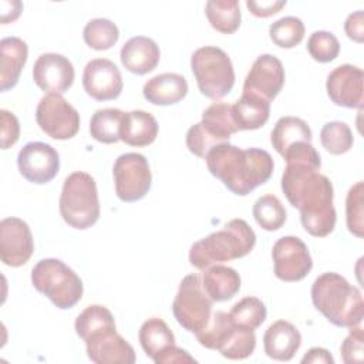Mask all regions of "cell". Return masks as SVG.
Returning a JSON list of instances; mask_svg holds the SVG:
<instances>
[{"instance_id": "11", "label": "cell", "mask_w": 364, "mask_h": 364, "mask_svg": "<svg viewBox=\"0 0 364 364\" xmlns=\"http://www.w3.org/2000/svg\"><path fill=\"white\" fill-rule=\"evenodd\" d=\"M274 274L279 280L293 283L303 280L313 267L306 243L297 236H283L272 249Z\"/></svg>"}, {"instance_id": "2", "label": "cell", "mask_w": 364, "mask_h": 364, "mask_svg": "<svg viewBox=\"0 0 364 364\" xmlns=\"http://www.w3.org/2000/svg\"><path fill=\"white\" fill-rule=\"evenodd\" d=\"M205 161L208 171L237 196H246L266 183L274 169L273 158L267 151L242 149L229 142L213 146Z\"/></svg>"}, {"instance_id": "19", "label": "cell", "mask_w": 364, "mask_h": 364, "mask_svg": "<svg viewBox=\"0 0 364 364\" xmlns=\"http://www.w3.org/2000/svg\"><path fill=\"white\" fill-rule=\"evenodd\" d=\"M301 346V334L294 324L286 320L272 323L263 334V348L269 358L290 361Z\"/></svg>"}, {"instance_id": "3", "label": "cell", "mask_w": 364, "mask_h": 364, "mask_svg": "<svg viewBox=\"0 0 364 364\" xmlns=\"http://www.w3.org/2000/svg\"><path fill=\"white\" fill-rule=\"evenodd\" d=\"M313 306L334 326H360L364 317L361 291L338 273L320 274L311 286Z\"/></svg>"}, {"instance_id": "37", "label": "cell", "mask_w": 364, "mask_h": 364, "mask_svg": "<svg viewBox=\"0 0 364 364\" xmlns=\"http://www.w3.org/2000/svg\"><path fill=\"white\" fill-rule=\"evenodd\" d=\"M320 142L328 154L343 155L353 148L354 136L346 122L330 121L320 131Z\"/></svg>"}, {"instance_id": "29", "label": "cell", "mask_w": 364, "mask_h": 364, "mask_svg": "<svg viewBox=\"0 0 364 364\" xmlns=\"http://www.w3.org/2000/svg\"><path fill=\"white\" fill-rule=\"evenodd\" d=\"M74 328L77 336L85 341L98 333L115 330V320L105 306L91 304L77 316Z\"/></svg>"}, {"instance_id": "24", "label": "cell", "mask_w": 364, "mask_h": 364, "mask_svg": "<svg viewBox=\"0 0 364 364\" xmlns=\"http://www.w3.org/2000/svg\"><path fill=\"white\" fill-rule=\"evenodd\" d=\"M240 274L223 264H212L203 269L202 286L209 299L215 301H226L235 297L240 290Z\"/></svg>"}, {"instance_id": "21", "label": "cell", "mask_w": 364, "mask_h": 364, "mask_svg": "<svg viewBox=\"0 0 364 364\" xmlns=\"http://www.w3.org/2000/svg\"><path fill=\"white\" fill-rule=\"evenodd\" d=\"M144 98L154 105H173L188 94V81L176 73H162L149 78L142 87Z\"/></svg>"}, {"instance_id": "27", "label": "cell", "mask_w": 364, "mask_h": 364, "mask_svg": "<svg viewBox=\"0 0 364 364\" xmlns=\"http://www.w3.org/2000/svg\"><path fill=\"white\" fill-rule=\"evenodd\" d=\"M138 340L145 354L155 361L162 353L175 344V336L168 324L159 317L145 320L139 328Z\"/></svg>"}, {"instance_id": "18", "label": "cell", "mask_w": 364, "mask_h": 364, "mask_svg": "<svg viewBox=\"0 0 364 364\" xmlns=\"http://www.w3.org/2000/svg\"><path fill=\"white\" fill-rule=\"evenodd\" d=\"M88 358L95 364H134L136 360L132 346L117 333L108 330L85 340Z\"/></svg>"}, {"instance_id": "28", "label": "cell", "mask_w": 364, "mask_h": 364, "mask_svg": "<svg viewBox=\"0 0 364 364\" xmlns=\"http://www.w3.org/2000/svg\"><path fill=\"white\" fill-rule=\"evenodd\" d=\"M205 14L216 31L233 34L242 21L240 6L236 0H209L205 4Z\"/></svg>"}, {"instance_id": "34", "label": "cell", "mask_w": 364, "mask_h": 364, "mask_svg": "<svg viewBox=\"0 0 364 364\" xmlns=\"http://www.w3.org/2000/svg\"><path fill=\"white\" fill-rule=\"evenodd\" d=\"M82 38L85 44L97 51H105L114 47L119 38V30L115 23L108 18H92L90 20L84 30Z\"/></svg>"}, {"instance_id": "15", "label": "cell", "mask_w": 364, "mask_h": 364, "mask_svg": "<svg viewBox=\"0 0 364 364\" xmlns=\"http://www.w3.org/2000/svg\"><path fill=\"white\" fill-rule=\"evenodd\" d=\"M82 87L97 101L117 100L124 88L119 68L108 58H94L82 71Z\"/></svg>"}, {"instance_id": "12", "label": "cell", "mask_w": 364, "mask_h": 364, "mask_svg": "<svg viewBox=\"0 0 364 364\" xmlns=\"http://www.w3.org/2000/svg\"><path fill=\"white\" fill-rule=\"evenodd\" d=\"M17 166L21 176L36 185L51 182L60 169L58 152L46 142H28L17 155Z\"/></svg>"}, {"instance_id": "41", "label": "cell", "mask_w": 364, "mask_h": 364, "mask_svg": "<svg viewBox=\"0 0 364 364\" xmlns=\"http://www.w3.org/2000/svg\"><path fill=\"white\" fill-rule=\"evenodd\" d=\"M222 142L215 138L203 125L202 122H198L195 125H192L188 132H186V146L189 149V152H192L193 155L203 158L208 155V152L216 146L220 145Z\"/></svg>"}, {"instance_id": "8", "label": "cell", "mask_w": 364, "mask_h": 364, "mask_svg": "<svg viewBox=\"0 0 364 364\" xmlns=\"http://www.w3.org/2000/svg\"><path fill=\"white\" fill-rule=\"evenodd\" d=\"M212 304L213 301L203 290L199 274L193 273L181 280L172 301V313L179 326L196 334L208 324L212 316Z\"/></svg>"}, {"instance_id": "35", "label": "cell", "mask_w": 364, "mask_h": 364, "mask_svg": "<svg viewBox=\"0 0 364 364\" xmlns=\"http://www.w3.org/2000/svg\"><path fill=\"white\" fill-rule=\"evenodd\" d=\"M229 316L237 327L256 330L266 320L267 310L260 299L247 296L233 304V307L229 311Z\"/></svg>"}, {"instance_id": "5", "label": "cell", "mask_w": 364, "mask_h": 364, "mask_svg": "<svg viewBox=\"0 0 364 364\" xmlns=\"http://www.w3.org/2000/svg\"><path fill=\"white\" fill-rule=\"evenodd\" d=\"M63 220L78 230L94 226L100 218V199L95 179L82 171L70 173L63 183L60 200Z\"/></svg>"}, {"instance_id": "14", "label": "cell", "mask_w": 364, "mask_h": 364, "mask_svg": "<svg viewBox=\"0 0 364 364\" xmlns=\"http://www.w3.org/2000/svg\"><path fill=\"white\" fill-rule=\"evenodd\" d=\"M284 68L282 61L272 54L259 55L243 82V92H250L272 102L284 85Z\"/></svg>"}, {"instance_id": "25", "label": "cell", "mask_w": 364, "mask_h": 364, "mask_svg": "<svg viewBox=\"0 0 364 364\" xmlns=\"http://www.w3.org/2000/svg\"><path fill=\"white\" fill-rule=\"evenodd\" d=\"M232 115L239 131L259 129L270 117V102L259 95L243 92L232 105Z\"/></svg>"}, {"instance_id": "9", "label": "cell", "mask_w": 364, "mask_h": 364, "mask_svg": "<svg viewBox=\"0 0 364 364\" xmlns=\"http://www.w3.org/2000/svg\"><path fill=\"white\" fill-rule=\"evenodd\" d=\"M115 195L122 202H136L151 189L152 175L148 159L138 152L119 155L112 166Z\"/></svg>"}, {"instance_id": "16", "label": "cell", "mask_w": 364, "mask_h": 364, "mask_svg": "<svg viewBox=\"0 0 364 364\" xmlns=\"http://www.w3.org/2000/svg\"><path fill=\"white\" fill-rule=\"evenodd\" d=\"M364 73L353 64L336 67L326 81V91L331 102L346 108H363Z\"/></svg>"}, {"instance_id": "17", "label": "cell", "mask_w": 364, "mask_h": 364, "mask_svg": "<svg viewBox=\"0 0 364 364\" xmlns=\"http://www.w3.org/2000/svg\"><path fill=\"white\" fill-rule=\"evenodd\" d=\"M73 63L63 54L44 53L33 67V80L38 88L48 94H63L74 82Z\"/></svg>"}, {"instance_id": "1", "label": "cell", "mask_w": 364, "mask_h": 364, "mask_svg": "<svg viewBox=\"0 0 364 364\" xmlns=\"http://www.w3.org/2000/svg\"><path fill=\"white\" fill-rule=\"evenodd\" d=\"M283 159L282 191L293 208L300 210L304 230L314 237L328 236L337 220L333 206L334 189L331 181L320 173L321 158L311 142L290 149Z\"/></svg>"}, {"instance_id": "48", "label": "cell", "mask_w": 364, "mask_h": 364, "mask_svg": "<svg viewBox=\"0 0 364 364\" xmlns=\"http://www.w3.org/2000/svg\"><path fill=\"white\" fill-rule=\"evenodd\" d=\"M10 9H7V6L0 1V7H1V24H7L11 23L14 20L18 18L21 10H23V4L20 1H9Z\"/></svg>"}, {"instance_id": "7", "label": "cell", "mask_w": 364, "mask_h": 364, "mask_svg": "<svg viewBox=\"0 0 364 364\" xmlns=\"http://www.w3.org/2000/svg\"><path fill=\"white\" fill-rule=\"evenodd\" d=\"M191 68L202 95L220 100L235 85V70L229 55L219 47L205 46L193 51Z\"/></svg>"}, {"instance_id": "47", "label": "cell", "mask_w": 364, "mask_h": 364, "mask_svg": "<svg viewBox=\"0 0 364 364\" xmlns=\"http://www.w3.org/2000/svg\"><path fill=\"white\" fill-rule=\"evenodd\" d=\"M301 364H334V358L326 348L313 347L303 355Z\"/></svg>"}, {"instance_id": "45", "label": "cell", "mask_w": 364, "mask_h": 364, "mask_svg": "<svg viewBox=\"0 0 364 364\" xmlns=\"http://www.w3.org/2000/svg\"><path fill=\"white\" fill-rule=\"evenodd\" d=\"M344 31L347 37L355 43L364 41V14L363 10H357L347 16L344 23Z\"/></svg>"}, {"instance_id": "6", "label": "cell", "mask_w": 364, "mask_h": 364, "mask_svg": "<svg viewBox=\"0 0 364 364\" xmlns=\"http://www.w3.org/2000/svg\"><path fill=\"white\" fill-rule=\"evenodd\" d=\"M31 284L61 310L74 307L84 291L80 276L55 257L41 259L36 263L31 270Z\"/></svg>"}, {"instance_id": "44", "label": "cell", "mask_w": 364, "mask_h": 364, "mask_svg": "<svg viewBox=\"0 0 364 364\" xmlns=\"http://www.w3.org/2000/svg\"><path fill=\"white\" fill-rule=\"evenodd\" d=\"M287 3L284 0H267V1H256V0H247L246 7L247 10L259 18H267L270 16L277 14Z\"/></svg>"}, {"instance_id": "4", "label": "cell", "mask_w": 364, "mask_h": 364, "mask_svg": "<svg viewBox=\"0 0 364 364\" xmlns=\"http://www.w3.org/2000/svg\"><path fill=\"white\" fill-rule=\"evenodd\" d=\"M256 245V233L243 219H232L220 230L195 242L189 250V263L203 270L212 264L245 257Z\"/></svg>"}, {"instance_id": "36", "label": "cell", "mask_w": 364, "mask_h": 364, "mask_svg": "<svg viewBox=\"0 0 364 364\" xmlns=\"http://www.w3.org/2000/svg\"><path fill=\"white\" fill-rule=\"evenodd\" d=\"M306 27L299 17L286 16L269 27L270 40L280 48H293L304 38Z\"/></svg>"}, {"instance_id": "22", "label": "cell", "mask_w": 364, "mask_h": 364, "mask_svg": "<svg viewBox=\"0 0 364 364\" xmlns=\"http://www.w3.org/2000/svg\"><path fill=\"white\" fill-rule=\"evenodd\" d=\"M27 43L18 37H4L0 41V90H11L18 82L21 70L27 61Z\"/></svg>"}, {"instance_id": "46", "label": "cell", "mask_w": 364, "mask_h": 364, "mask_svg": "<svg viewBox=\"0 0 364 364\" xmlns=\"http://www.w3.org/2000/svg\"><path fill=\"white\" fill-rule=\"evenodd\" d=\"M154 363L156 364H192L196 360L183 348L173 344L165 353H162Z\"/></svg>"}, {"instance_id": "42", "label": "cell", "mask_w": 364, "mask_h": 364, "mask_svg": "<svg viewBox=\"0 0 364 364\" xmlns=\"http://www.w3.org/2000/svg\"><path fill=\"white\" fill-rule=\"evenodd\" d=\"M363 343L364 331L360 326L350 327V333L343 340L340 346V354L346 364H360L363 363Z\"/></svg>"}, {"instance_id": "13", "label": "cell", "mask_w": 364, "mask_h": 364, "mask_svg": "<svg viewBox=\"0 0 364 364\" xmlns=\"http://www.w3.org/2000/svg\"><path fill=\"white\" fill-rule=\"evenodd\" d=\"M34 252V240L28 225L20 218H4L0 222V259L6 266L26 264Z\"/></svg>"}, {"instance_id": "31", "label": "cell", "mask_w": 364, "mask_h": 364, "mask_svg": "<svg viewBox=\"0 0 364 364\" xmlns=\"http://www.w3.org/2000/svg\"><path fill=\"white\" fill-rule=\"evenodd\" d=\"M124 111L118 108L97 109L90 119V134L101 144H115L119 141V128Z\"/></svg>"}, {"instance_id": "38", "label": "cell", "mask_w": 364, "mask_h": 364, "mask_svg": "<svg viewBox=\"0 0 364 364\" xmlns=\"http://www.w3.org/2000/svg\"><path fill=\"white\" fill-rule=\"evenodd\" d=\"M364 183H354L346 198V222L348 232L357 237L364 236Z\"/></svg>"}, {"instance_id": "43", "label": "cell", "mask_w": 364, "mask_h": 364, "mask_svg": "<svg viewBox=\"0 0 364 364\" xmlns=\"http://www.w3.org/2000/svg\"><path fill=\"white\" fill-rule=\"evenodd\" d=\"M0 118H1V149H9L18 141L20 124L17 117L7 109L0 111Z\"/></svg>"}, {"instance_id": "40", "label": "cell", "mask_w": 364, "mask_h": 364, "mask_svg": "<svg viewBox=\"0 0 364 364\" xmlns=\"http://www.w3.org/2000/svg\"><path fill=\"white\" fill-rule=\"evenodd\" d=\"M307 51L314 61L330 63L337 58L340 53V43L333 33L318 30L310 34L307 40Z\"/></svg>"}, {"instance_id": "32", "label": "cell", "mask_w": 364, "mask_h": 364, "mask_svg": "<svg viewBox=\"0 0 364 364\" xmlns=\"http://www.w3.org/2000/svg\"><path fill=\"white\" fill-rule=\"evenodd\" d=\"M252 213L256 223L267 232L279 230L287 219V213L282 200L272 193L260 196L255 202Z\"/></svg>"}, {"instance_id": "26", "label": "cell", "mask_w": 364, "mask_h": 364, "mask_svg": "<svg viewBox=\"0 0 364 364\" xmlns=\"http://www.w3.org/2000/svg\"><path fill=\"white\" fill-rule=\"evenodd\" d=\"M311 138L313 134L309 124L304 119L291 115L279 118L270 134V142L280 156L299 142H311Z\"/></svg>"}, {"instance_id": "23", "label": "cell", "mask_w": 364, "mask_h": 364, "mask_svg": "<svg viewBox=\"0 0 364 364\" xmlns=\"http://www.w3.org/2000/svg\"><path fill=\"white\" fill-rule=\"evenodd\" d=\"M158 129V122L151 112L142 109L124 112L119 128V141L129 146H148L156 139Z\"/></svg>"}, {"instance_id": "30", "label": "cell", "mask_w": 364, "mask_h": 364, "mask_svg": "<svg viewBox=\"0 0 364 364\" xmlns=\"http://www.w3.org/2000/svg\"><path fill=\"white\" fill-rule=\"evenodd\" d=\"M200 122L222 144L229 142L230 135L239 131L232 115V105L223 101H216L210 104L202 112Z\"/></svg>"}, {"instance_id": "20", "label": "cell", "mask_w": 364, "mask_h": 364, "mask_svg": "<svg viewBox=\"0 0 364 364\" xmlns=\"http://www.w3.org/2000/svg\"><path fill=\"white\" fill-rule=\"evenodd\" d=\"M119 58L122 65L129 73L145 75L156 68L161 58V51L152 38L135 36L122 46Z\"/></svg>"}, {"instance_id": "39", "label": "cell", "mask_w": 364, "mask_h": 364, "mask_svg": "<svg viewBox=\"0 0 364 364\" xmlns=\"http://www.w3.org/2000/svg\"><path fill=\"white\" fill-rule=\"evenodd\" d=\"M256 348V334L255 330H247L237 327L235 324V330L226 343L220 347L219 353L222 357L228 360H245L253 354Z\"/></svg>"}, {"instance_id": "10", "label": "cell", "mask_w": 364, "mask_h": 364, "mask_svg": "<svg viewBox=\"0 0 364 364\" xmlns=\"http://www.w3.org/2000/svg\"><path fill=\"white\" fill-rule=\"evenodd\" d=\"M36 121L46 135L58 141L71 139L80 131V114L61 94H47L40 100Z\"/></svg>"}, {"instance_id": "33", "label": "cell", "mask_w": 364, "mask_h": 364, "mask_svg": "<svg viewBox=\"0 0 364 364\" xmlns=\"http://www.w3.org/2000/svg\"><path fill=\"white\" fill-rule=\"evenodd\" d=\"M233 330H235V323L232 321L229 313L215 311L210 316L205 328H202L195 336L202 347L219 351L220 347L230 337Z\"/></svg>"}]
</instances>
